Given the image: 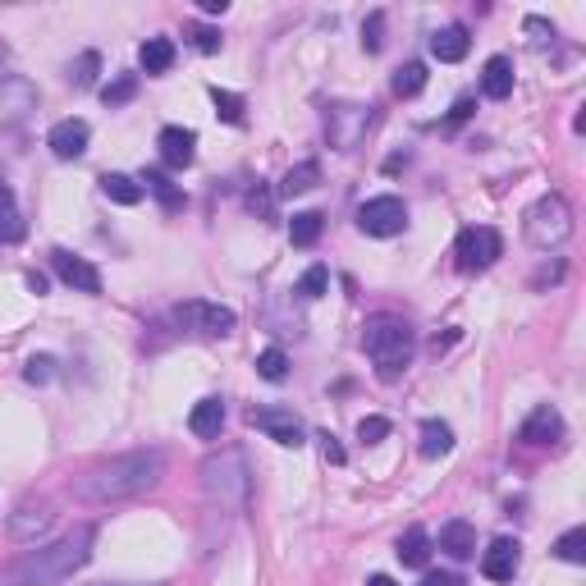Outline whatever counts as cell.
<instances>
[{"instance_id":"23","label":"cell","mask_w":586,"mask_h":586,"mask_svg":"<svg viewBox=\"0 0 586 586\" xmlns=\"http://www.w3.org/2000/svg\"><path fill=\"white\" fill-rule=\"evenodd\" d=\"M426 559H431V536H426V527H408V532L399 536V564L426 568Z\"/></svg>"},{"instance_id":"24","label":"cell","mask_w":586,"mask_h":586,"mask_svg":"<svg viewBox=\"0 0 586 586\" xmlns=\"http://www.w3.org/2000/svg\"><path fill=\"white\" fill-rule=\"evenodd\" d=\"M422 458H445L449 449H454V431H449V422H440V417H426L422 422Z\"/></svg>"},{"instance_id":"7","label":"cell","mask_w":586,"mask_h":586,"mask_svg":"<svg viewBox=\"0 0 586 586\" xmlns=\"http://www.w3.org/2000/svg\"><path fill=\"white\" fill-rule=\"evenodd\" d=\"M376 124V106H358V101H339L326 110V138L335 152H353Z\"/></svg>"},{"instance_id":"19","label":"cell","mask_w":586,"mask_h":586,"mask_svg":"<svg viewBox=\"0 0 586 586\" xmlns=\"http://www.w3.org/2000/svg\"><path fill=\"white\" fill-rule=\"evenodd\" d=\"M467 46H472V37H467L463 23H449V28H440V33L431 37V55L435 60H445V65H458L467 55Z\"/></svg>"},{"instance_id":"37","label":"cell","mask_w":586,"mask_h":586,"mask_svg":"<svg viewBox=\"0 0 586 586\" xmlns=\"http://www.w3.org/2000/svg\"><path fill=\"white\" fill-rule=\"evenodd\" d=\"M380 46H385V14L371 10V14H367V23H362V51L376 55Z\"/></svg>"},{"instance_id":"9","label":"cell","mask_w":586,"mask_h":586,"mask_svg":"<svg viewBox=\"0 0 586 586\" xmlns=\"http://www.w3.org/2000/svg\"><path fill=\"white\" fill-rule=\"evenodd\" d=\"M358 229L371 234V239H394L408 229V207H403V197H371L358 207Z\"/></svg>"},{"instance_id":"36","label":"cell","mask_w":586,"mask_h":586,"mask_svg":"<svg viewBox=\"0 0 586 586\" xmlns=\"http://www.w3.org/2000/svg\"><path fill=\"white\" fill-rule=\"evenodd\" d=\"M184 37H188V42H193L202 55H216V51H220V28H207V23H188Z\"/></svg>"},{"instance_id":"2","label":"cell","mask_w":586,"mask_h":586,"mask_svg":"<svg viewBox=\"0 0 586 586\" xmlns=\"http://www.w3.org/2000/svg\"><path fill=\"white\" fill-rule=\"evenodd\" d=\"M92 545H97V527L83 522V527H74L60 541L23 550L14 564L0 568V586H60L65 577H74L92 559Z\"/></svg>"},{"instance_id":"42","label":"cell","mask_w":586,"mask_h":586,"mask_svg":"<svg viewBox=\"0 0 586 586\" xmlns=\"http://www.w3.org/2000/svg\"><path fill=\"white\" fill-rule=\"evenodd\" d=\"M271 202H275V197H271V188H261V184L248 193V207L257 211V216H271Z\"/></svg>"},{"instance_id":"40","label":"cell","mask_w":586,"mask_h":586,"mask_svg":"<svg viewBox=\"0 0 586 586\" xmlns=\"http://www.w3.org/2000/svg\"><path fill=\"white\" fill-rule=\"evenodd\" d=\"M51 376H55V358H33L23 367V380H28V385H46Z\"/></svg>"},{"instance_id":"5","label":"cell","mask_w":586,"mask_h":586,"mask_svg":"<svg viewBox=\"0 0 586 586\" xmlns=\"http://www.w3.org/2000/svg\"><path fill=\"white\" fill-rule=\"evenodd\" d=\"M522 229H527V243H532L536 252L564 248V243L573 239V207H568V202H564L559 193H545L541 202H536V207L527 211Z\"/></svg>"},{"instance_id":"48","label":"cell","mask_w":586,"mask_h":586,"mask_svg":"<svg viewBox=\"0 0 586 586\" xmlns=\"http://www.w3.org/2000/svg\"><path fill=\"white\" fill-rule=\"evenodd\" d=\"M367 586H394V577H385V573H376V577H371V582Z\"/></svg>"},{"instance_id":"32","label":"cell","mask_w":586,"mask_h":586,"mask_svg":"<svg viewBox=\"0 0 586 586\" xmlns=\"http://www.w3.org/2000/svg\"><path fill=\"white\" fill-rule=\"evenodd\" d=\"M257 376L280 385V380L289 376V353H284V348H261L257 353Z\"/></svg>"},{"instance_id":"44","label":"cell","mask_w":586,"mask_h":586,"mask_svg":"<svg viewBox=\"0 0 586 586\" xmlns=\"http://www.w3.org/2000/svg\"><path fill=\"white\" fill-rule=\"evenodd\" d=\"M422 586H463V577H454V573H426Z\"/></svg>"},{"instance_id":"20","label":"cell","mask_w":586,"mask_h":586,"mask_svg":"<svg viewBox=\"0 0 586 586\" xmlns=\"http://www.w3.org/2000/svg\"><path fill=\"white\" fill-rule=\"evenodd\" d=\"M440 550L449 554V559H472L477 554V532H472V522H445L440 527Z\"/></svg>"},{"instance_id":"15","label":"cell","mask_w":586,"mask_h":586,"mask_svg":"<svg viewBox=\"0 0 586 586\" xmlns=\"http://www.w3.org/2000/svg\"><path fill=\"white\" fill-rule=\"evenodd\" d=\"M156 147H161V161L170 165V170H188V165L197 161V133L193 129H179V124L161 129Z\"/></svg>"},{"instance_id":"39","label":"cell","mask_w":586,"mask_h":586,"mask_svg":"<svg viewBox=\"0 0 586 586\" xmlns=\"http://www.w3.org/2000/svg\"><path fill=\"white\" fill-rule=\"evenodd\" d=\"M385 435H390V422H385V417H362V422H358V440H362V445H380Z\"/></svg>"},{"instance_id":"3","label":"cell","mask_w":586,"mask_h":586,"mask_svg":"<svg viewBox=\"0 0 586 586\" xmlns=\"http://www.w3.org/2000/svg\"><path fill=\"white\" fill-rule=\"evenodd\" d=\"M202 490L207 500L220 504V509H234L243 513L252 500V467H248V454L234 445L216 449V454L202 458Z\"/></svg>"},{"instance_id":"10","label":"cell","mask_w":586,"mask_h":586,"mask_svg":"<svg viewBox=\"0 0 586 586\" xmlns=\"http://www.w3.org/2000/svg\"><path fill=\"white\" fill-rule=\"evenodd\" d=\"M248 422L257 426V431H266L275 445H284V449H298L307 435L293 408H248Z\"/></svg>"},{"instance_id":"35","label":"cell","mask_w":586,"mask_h":586,"mask_svg":"<svg viewBox=\"0 0 586 586\" xmlns=\"http://www.w3.org/2000/svg\"><path fill=\"white\" fill-rule=\"evenodd\" d=\"M211 106L225 124H243V97L239 92H225V87H211Z\"/></svg>"},{"instance_id":"46","label":"cell","mask_w":586,"mask_h":586,"mask_svg":"<svg viewBox=\"0 0 586 586\" xmlns=\"http://www.w3.org/2000/svg\"><path fill=\"white\" fill-rule=\"evenodd\" d=\"M229 0H202V14H225Z\"/></svg>"},{"instance_id":"38","label":"cell","mask_w":586,"mask_h":586,"mask_svg":"<svg viewBox=\"0 0 586 586\" xmlns=\"http://www.w3.org/2000/svg\"><path fill=\"white\" fill-rule=\"evenodd\" d=\"M326 284H330V271H326V266H312L303 280L293 284V293H298V298H321V293H326Z\"/></svg>"},{"instance_id":"4","label":"cell","mask_w":586,"mask_h":586,"mask_svg":"<svg viewBox=\"0 0 586 586\" xmlns=\"http://www.w3.org/2000/svg\"><path fill=\"white\" fill-rule=\"evenodd\" d=\"M362 348H367V358L376 362V376L380 380H399L403 367L413 362V326L403 321V316H371L367 330H362Z\"/></svg>"},{"instance_id":"6","label":"cell","mask_w":586,"mask_h":586,"mask_svg":"<svg viewBox=\"0 0 586 586\" xmlns=\"http://www.w3.org/2000/svg\"><path fill=\"white\" fill-rule=\"evenodd\" d=\"M174 326L188 330V335H202V339H225L234 335V326H239V316L229 312V307L220 303H202V298H188V303L174 307Z\"/></svg>"},{"instance_id":"25","label":"cell","mask_w":586,"mask_h":586,"mask_svg":"<svg viewBox=\"0 0 586 586\" xmlns=\"http://www.w3.org/2000/svg\"><path fill=\"white\" fill-rule=\"evenodd\" d=\"M101 193L115 202V207H138L142 202V184L129 174H101Z\"/></svg>"},{"instance_id":"41","label":"cell","mask_w":586,"mask_h":586,"mask_svg":"<svg viewBox=\"0 0 586 586\" xmlns=\"http://www.w3.org/2000/svg\"><path fill=\"white\" fill-rule=\"evenodd\" d=\"M316 440H321V454H326V463H348V454H344V445H339V440H335V435H330V431H321V435H316Z\"/></svg>"},{"instance_id":"45","label":"cell","mask_w":586,"mask_h":586,"mask_svg":"<svg viewBox=\"0 0 586 586\" xmlns=\"http://www.w3.org/2000/svg\"><path fill=\"white\" fill-rule=\"evenodd\" d=\"M467 115H472V101H467V97H463V101H458V106H454V110H449V124H463V120H467Z\"/></svg>"},{"instance_id":"22","label":"cell","mask_w":586,"mask_h":586,"mask_svg":"<svg viewBox=\"0 0 586 586\" xmlns=\"http://www.w3.org/2000/svg\"><path fill=\"white\" fill-rule=\"evenodd\" d=\"M138 65L147 69V74H170L174 42H170V37H147V42L138 46Z\"/></svg>"},{"instance_id":"8","label":"cell","mask_w":586,"mask_h":586,"mask_svg":"<svg viewBox=\"0 0 586 586\" xmlns=\"http://www.w3.org/2000/svg\"><path fill=\"white\" fill-rule=\"evenodd\" d=\"M454 257H458V271H486V266H495L504 257V239L490 225H472L458 234Z\"/></svg>"},{"instance_id":"47","label":"cell","mask_w":586,"mask_h":586,"mask_svg":"<svg viewBox=\"0 0 586 586\" xmlns=\"http://www.w3.org/2000/svg\"><path fill=\"white\" fill-rule=\"evenodd\" d=\"M28 289H33V293H46V275H37V271H28Z\"/></svg>"},{"instance_id":"26","label":"cell","mask_w":586,"mask_h":586,"mask_svg":"<svg viewBox=\"0 0 586 586\" xmlns=\"http://www.w3.org/2000/svg\"><path fill=\"white\" fill-rule=\"evenodd\" d=\"M138 184H147V188H142V193H152V197H156V202H161L165 211H184V193H179V188L170 184V174H161V170H147V174H142V179H138Z\"/></svg>"},{"instance_id":"17","label":"cell","mask_w":586,"mask_h":586,"mask_svg":"<svg viewBox=\"0 0 586 586\" xmlns=\"http://www.w3.org/2000/svg\"><path fill=\"white\" fill-rule=\"evenodd\" d=\"M559 435H564V417L554 413L550 403H541V408H532V417L522 422L518 440H522V445H554Z\"/></svg>"},{"instance_id":"11","label":"cell","mask_w":586,"mask_h":586,"mask_svg":"<svg viewBox=\"0 0 586 586\" xmlns=\"http://www.w3.org/2000/svg\"><path fill=\"white\" fill-rule=\"evenodd\" d=\"M51 266H55V275H60V280H65L74 293H101V271L87 257H74V252L55 248L51 252Z\"/></svg>"},{"instance_id":"31","label":"cell","mask_w":586,"mask_h":586,"mask_svg":"<svg viewBox=\"0 0 586 586\" xmlns=\"http://www.w3.org/2000/svg\"><path fill=\"white\" fill-rule=\"evenodd\" d=\"M133 97H138V74H120V78H110V83L101 87V101H106L110 110H115V106H129Z\"/></svg>"},{"instance_id":"30","label":"cell","mask_w":586,"mask_h":586,"mask_svg":"<svg viewBox=\"0 0 586 586\" xmlns=\"http://www.w3.org/2000/svg\"><path fill=\"white\" fill-rule=\"evenodd\" d=\"M14 239H23V216L14 207V193L0 184V243H14Z\"/></svg>"},{"instance_id":"29","label":"cell","mask_w":586,"mask_h":586,"mask_svg":"<svg viewBox=\"0 0 586 586\" xmlns=\"http://www.w3.org/2000/svg\"><path fill=\"white\" fill-rule=\"evenodd\" d=\"M422 87H426V65H422V60H408V65L394 69V78H390L394 97H417Z\"/></svg>"},{"instance_id":"34","label":"cell","mask_w":586,"mask_h":586,"mask_svg":"<svg viewBox=\"0 0 586 586\" xmlns=\"http://www.w3.org/2000/svg\"><path fill=\"white\" fill-rule=\"evenodd\" d=\"M554 554L564 559V564H586V527H573L554 541Z\"/></svg>"},{"instance_id":"1","label":"cell","mask_w":586,"mask_h":586,"mask_svg":"<svg viewBox=\"0 0 586 586\" xmlns=\"http://www.w3.org/2000/svg\"><path fill=\"white\" fill-rule=\"evenodd\" d=\"M165 481V454L161 449H133V454H120L110 463H97L92 472L74 477V500L83 504H120L133 500V495H147Z\"/></svg>"},{"instance_id":"12","label":"cell","mask_w":586,"mask_h":586,"mask_svg":"<svg viewBox=\"0 0 586 586\" xmlns=\"http://www.w3.org/2000/svg\"><path fill=\"white\" fill-rule=\"evenodd\" d=\"M37 110V87L28 78H5L0 83V124H19Z\"/></svg>"},{"instance_id":"16","label":"cell","mask_w":586,"mask_h":586,"mask_svg":"<svg viewBox=\"0 0 586 586\" xmlns=\"http://www.w3.org/2000/svg\"><path fill=\"white\" fill-rule=\"evenodd\" d=\"M87 138H92V129H87L83 120H60L46 133V147H51L60 161H78V156L87 152Z\"/></svg>"},{"instance_id":"28","label":"cell","mask_w":586,"mask_h":586,"mask_svg":"<svg viewBox=\"0 0 586 586\" xmlns=\"http://www.w3.org/2000/svg\"><path fill=\"white\" fill-rule=\"evenodd\" d=\"M321 229H326V216H321V211H298V216L289 220V243L293 248H312V243L321 239Z\"/></svg>"},{"instance_id":"18","label":"cell","mask_w":586,"mask_h":586,"mask_svg":"<svg viewBox=\"0 0 586 586\" xmlns=\"http://www.w3.org/2000/svg\"><path fill=\"white\" fill-rule=\"evenodd\" d=\"M481 92H486L490 101L513 97V60L509 55H490L486 60V69H481Z\"/></svg>"},{"instance_id":"21","label":"cell","mask_w":586,"mask_h":586,"mask_svg":"<svg viewBox=\"0 0 586 586\" xmlns=\"http://www.w3.org/2000/svg\"><path fill=\"white\" fill-rule=\"evenodd\" d=\"M220 426H225V403L220 399H202L193 413H188V431H193L197 440H216Z\"/></svg>"},{"instance_id":"14","label":"cell","mask_w":586,"mask_h":586,"mask_svg":"<svg viewBox=\"0 0 586 586\" xmlns=\"http://www.w3.org/2000/svg\"><path fill=\"white\" fill-rule=\"evenodd\" d=\"M518 564H522V545H518V541H509V536L490 541V545H486V554H481V573H486L490 582H513Z\"/></svg>"},{"instance_id":"33","label":"cell","mask_w":586,"mask_h":586,"mask_svg":"<svg viewBox=\"0 0 586 586\" xmlns=\"http://www.w3.org/2000/svg\"><path fill=\"white\" fill-rule=\"evenodd\" d=\"M97 74H101V55L97 51H83L74 65H69V83H74L78 92H87V87L97 83Z\"/></svg>"},{"instance_id":"43","label":"cell","mask_w":586,"mask_h":586,"mask_svg":"<svg viewBox=\"0 0 586 586\" xmlns=\"http://www.w3.org/2000/svg\"><path fill=\"white\" fill-rule=\"evenodd\" d=\"M527 33H532V42L536 46H545V42H554V23H545V19H527Z\"/></svg>"},{"instance_id":"27","label":"cell","mask_w":586,"mask_h":586,"mask_svg":"<svg viewBox=\"0 0 586 586\" xmlns=\"http://www.w3.org/2000/svg\"><path fill=\"white\" fill-rule=\"evenodd\" d=\"M316 184H321V165L303 161V165H293V170L280 179V197H303V193H312Z\"/></svg>"},{"instance_id":"13","label":"cell","mask_w":586,"mask_h":586,"mask_svg":"<svg viewBox=\"0 0 586 586\" xmlns=\"http://www.w3.org/2000/svg\"><path fill=\"white\" fill-rule=\"evenodd\" d=\"M51 522H55V513H51V504H42V500H28V504H19V509L10 513V536L14 541H37V536H46L51 532Z\"/></svg>"}]
</instances>
